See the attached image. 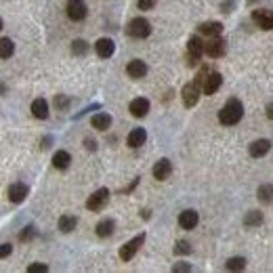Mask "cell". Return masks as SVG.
<instances>
[{
	"label": "cell",
	"mask_w": 273,
	"mask_h": 273,
	"mask_svg": "<svg viewBox=\"0 0 273 273\" xmlns=\"http://www.w3.org/2000/svg\"><path fill=\"white\" fill-rule=\"evenodd\" d=\"M244 118V105L240 99H229L219 111V122L223 126H236Z\"/></svg>",
	"instance_id": "1"
},
{
	"label": "cell",
	"mask_w": 273,
	"mask_h": 273,
	"mask_svg": "<svg viewBox=\"0 0 273 273\" xmlns=\"http://www.w3.org/2000/svg\"><path fill=\"white\" fill-rule=\"evenodd\" d=\"M126 34L130 38L143 40V38H147L151 34V24L145 17H134V19H130V24L126 26Z\"/></svg>",
	"instance_id": "2"
},
{
	"label": "cell",
	"mask_w": 273,
	"mask_h": 273,
	"mask_svg": "<svg viewBox=\"0 0 273 273\" xmlns=\"http://www.w3.org/2000/svg\"><path fill=\"white\" fill-rule=\"evenodd\" d=\"M107 202H109V189L101 187V189H97L93 196L86 200V208L90 212H99V210H103L107 206Z\"/></svg>",
	"instance_id": "3"
},
{
	"label": "cell",
	"mask_w": 273,
	"mask_h": 273,
	"mask_svg": "<svg viewBox=\"0 0 273 273\" xmlns=\"http://www.w3.org/2000/svg\"><path fill=\"white\" fill-rule=\"evenodd\" d=\"M143 242H145V233H139V236H134L132 240H128L122 248H120V259L124 261V263H128L136 252H139V248L143 246Z\"/></svg>",
	"instance_id": "4"
},
{
	"label": "cell",
	"mask_w": 273,
	"mask_h": 273,
	"mask_svg": "<svg viewBox=\"0 0 273 273\" xmlns=\"http://www.w3.org/2000/svg\"><path fill=\"white\" fill-rule=\"evenodd\" d=\"M204 47H206V42H202L200 36H191L189 42H187V63L189 65H198L200 57L204 55Z\"/></svg>",
	"instance_id": "5"
},
{
	"label": "cell",
	"mask_w": 273,
	"mask_h": 273,
	"mask_svg": "<svg viewBox=\"0 0 273 273\" xmlns=\"http://www.w3.org/2000/svg\"><path fill=\"white\" fill-rule=\"evenodd\" d=\"M227 51V42L221 38V36H212L208 42H206V47H204V53H206L210 59H221Z\"/></svg>",
	"instance_id": "6"
},
{
	"label": "cell",
	"mask_w": 273,
	"mask_h": 273,
	"mask_svg": "<svg viewBox=\"0 0 273 273\" xmlns=\"http://www.w3.org/2000/svg\"><path fill=\"white\" fill-rule=\"evenodd\" d=\"M200 93H202V86H198L196 82H189L183 86L181 90V97H183V105L185 107H196L200 101Z\"/></svg>",
	"instance_id": "7"
},
{
	"label": "cell",
	"mask_w": 273,
	"mask_h": 273,
	"mask_svg": "<svg viewBox=\"0 0 273 273\" xmlns=\"http://www.w3.org/2000/svg\"><path fill=\"white\" fill-rule=\"evenodd\" d=\"M252 21L261 30H273V11L257 9V11H252Z\"/></svg>",
	"instance_id": "8"
},
{
	"label": "cell",
	"mask_w": 273,
	"mask_h": 273,
	"mask_svg": "<svg viewBox=\"0 0 273 273\" xmlns=\"http://www.w3.org/2000/svg\"><path fill=\"white\" fill-rule=\"evenodd\" d=\"M221 84H223V76L219 72H208L206 80H204V84H202V93L204 95H215L221 88Z\"/></svg>",
	"instance_id": "9"
},
{
	"label": "cell",
	"mask_w": 273,
	"mask_h": 273,
	"mask_svg": "<svg viewBox=\"0 0 273 273\" xmlns=\"http://www.w3.org/2000/svg\"><path fill=\"white\" fill-rule=\"evenodd\" d=\"M198 223H200V217H198V212L191 210V208H187V210H183V212L179 215V225H181V229H185V231L196 229Z\"/></svg>",
	"instance_id": "10"
},
{
	"label": "cell",
	"mask_w": 273,
	"mask_h": 273,
	"mask_svg": "<svg viewBox=\"0 0 273 273\" xmlns=\"http://www.w3.org/2000/svg\"><path fill=\"white\" fill-rule=\"evenodd\" d=\"M153 179L155 181H166L170 174H172V164H170V160L168 158H162V160H158L155 164H153Z\"/></svg>",
	"instance_id": "11"
},
{
	"label": "cell",
	"mask_w": 273,
	"mask_h": 273,
	"mask_svg": "<svg viewBox=\"0 0 273 273\" xmlns=\"http://www.w3.org/2000/svg\"><path fill=\"white\" fill-rule=\"evenodd\" d=\"M128 111L132 113L134 118H145L147 113H149V101H147L145 97H136V99L130 101Z\"/></svg>",
	"instance_id": "12"
},
{
	"label": "cell",
	"mask_w": 273,
	"mask_h": 273,
	"mask_svg": "<svg viewBox=\"0 0 273 273\" xmlns=\"http://www.w3.org/2000/svg\"><path fill=\"white\" fill-rule=\"evenodd\" d=\"M28 193H30V187L26 183H13L9 187V191H7V196H9V200L13 204H21V202L28 198Z\"/></svg>",
	"instance_id": "13"
},
{
	"label": "cell",
	"mask_w": 273,
	"mask_h": 273,
	"mask_svg": "<svg viewBox=\"0 0 273 273\" xmlns=\"http://www.w3.org/2000/svg\"><path fill=\"white\" fill-rule=\"evenodd\" d=\"M126 74H128L132 80H141V78H145V74H147V65H145V61H141V59H132V61H128V65H126Z\"/></svg>",
	"instance_id": "14"
},
{
	"label": "cell",
	"mask_w": 273,
	"mask_h": 273,
	"mask_svg": "<svg viewBox=\"0 0 273 273\" xmlns=\"http://www.w3.org/2000/svg\"><path fill=\"white\" fill-rule=\"evenodd\" d=\"M145 141H147L145 128H132V130L128 132V136H126V145H128L130 149H139L141 145H145Z\"/></svg>",
	"instance_id": "15"
},
{
	"label": "cell",
	"mask_w": 273,
	"mask_h": 273,
	"mask_svg": "<svg viewBox=\"0 0 273 273\" xmlns=\"http://www.w3.org/2000/svg\"><path fill=\"white\" fill-rule=\"evenodd\" d=\"M95 51H97V55H99L101 59H107V57L113 55V51H116V44H113L111 38H99V40L95 42Z\"/></svg>",
	"instance_id": "16"
},
{
	"label": "cell",
	"mask_w": 273,
	"mask_h": 273,
	"mask_svg": "<svg viewBox=\"0 0 273 273\" xmlns=\"http://www.w3.org/2000/svg\"><path fill=\"white\" fill-rule=\"evenodd\" d=\"M269 149H271V141L269 139H257V141L250 143V147H248V151H250V155H252V158H263V155L269 153Z\"/></svg>",
	"instance_id": "17"
},
{
	"label": "cell",
	"mask_w": 273,
	"mask_h": 273,
	"mask_svg": "<svg viewBox=\"0 0 273 273\" xmlns=\"http://www.w3.org/2000/svg\"><path fill=\"white\" fill-rule=\"evenodd\" d=\"M86 15H88V9L82 5V0L67 5V17L72 21H82V19H86Z\"/></svg>",
	"instance_id": "18"
},
{
	"label": "cell",
	"mask_w": 273,
	"mask_h": 273,
	"mask_svg": "<svg viewBox=\"0 0 273 273\" xmlns=\"http://www.w3.org/2000/svg\"><path fill=\"white\" fill-rule=\"evenodd\" d=\"M32 116L38 118V120H47L49 118V103L47 99H34L32 101Z\"/></svg>",
	"instance_id": "19"
},
{
	"label": "cell",
	"mask_w": 273,
	"mask_h": 273,
	"mask_svg": "<svg viewBox=\"0 0 273 273\" xmlns=\"http://www.w3.org/2000/svg\"><path fill=\"white\" fill-rule=\"evenodd\" d=\"M113 229H116V221H113V219H101L97 223V227H95V233L99 238H109L113 233Z\"/></svg>",
	"instance_id": "20"
},
{
	"label": "cell",
	"mask_w": 273,
	"mask_h": 273,
	"mask_svg": "<svg viewBox=\"0 0 273 273\" xmlns=\"http://www.w3.org/2000/svg\"><path fill=\"white\" fill-rule=\"evenodd\" d=\"M198 32L204 34V36H208V38H212V36H221V32H223V24H221V21H206V24H202V26L198 28Z\"/></svg>",
	"instance_id": "21"
},
{
	"label": "cell",
	"mask_w": 273,
	"mask_h": 273,
	"mask_svg": "<svg viewBox=\"0 0 273 273\" xmlns=\"http://www.w3.org/2000/svg\"><path fill=\"white\" fill-rule=\"evenodd\" d=\"M70 164H72V155H70V151H65V149L55 151V155H53V166H55L57 170H65Z\"/></svg>",
	"instance_id": "22"
},
{
	"label": "cell",
	"mask_w": 273,
	"mask_h": 273,
	"mask_svg": "<svg viewBox=\"0 0 273 273\" xmlns=\"http://www.w3.org/2000/svg\"><path fill=\"white\" fill-rule=\"evenodd\" d=\"M76 225H78V219H76L74 215H63V217L59 219V223H57V227H59L61 233H72V231L76 229Z\"/></svg>",
	"instance_id": "23"
},
{
	"label": "cell",
	"mask_w": 273,
	"mask_h": 273,
	"mask_svg": "<svg viewBox=\"0 0 273 273\" xmlns=\"http://www.w3.org/2000/svg\"><path fill=\"white\" fill-rule=\"evenodd\" d=\"M90 124H93V128H97V130H107L111 126V116L105 113V111L95 113V116L90 118Z\"/></svg>",
	"instance_id": "24"
},
{
	"label": "cell",
	"mask_w": 273,
	"mask_h": 273,
	"mask_svg": "<svg viewBox=\"0 0 273 273\" xmlns=\"http://www.w3.org/2000/svg\"><path fill=\"white\" fill-rule=\"evenodd\" d=\"M257 198H259L261 204H271L273 202V185L271 183H263L257 189Z\"/></svg>",
	"instance_id": "25"
},
{
	"label": "cell",
	"mask_w": 273,
	"mask_h": 273,
	"mask_svg": "<svg viewBox=\"0 0 273 273\" xmlns=\"http://www.w3.org/2000/svg\"><path fill=\"white\" fill-rule=\"evenodd\" d=\"M15 53V42L11 38H0V59H9Z\"/></svg>",
	"instance_id": "26"
},
{
	"label": "cell",
	"mask_w": 273,
	"mask_h": 273,
	"mask_svg": "<svg viewBox=\"0 0 273 273\" xmlns=\"http://www.w3.org/2000/svg\"><path fill=\"white\" fill-rule=\"evenodd\" d=\"M244 225H246V227H259V225H263V212H259V210H250V212H246V217H244Z\"/></svg>",
	"instance_id": "27"
},
{
	"label": "cell",
	"mask_w": 273,
	"mask_h": 273,
	"mask_svg": "<svg viewBox=\"0 0 273 273\" xmlns=\"http://www.w3.org/2000/svg\"><path fill=\"white\" fill-rule=\"evenodd\" d=\"M246 259H242V257H233V259H229L225 263V269L227 271H244L246 269Z\"/></svg>",
	"instance_id": "28"
},
{
	"label": "cell",
	"mask_w": 273,
	"mask_h": 273,
	"mask_svg": "<svg viewBox=\"0 0 273 273\" xmlns=\"http://www.w3.org/2000/svg\"><path fill=\"white\" fill-rule=\"evenodd\" d=\"M72 53H74L76 57L86 55V53H88V44H86L84 40H74V42H72Z\"/></svg>",
	"instance_id": "29"
},
{
	"label": "cell",
	"mask_w": 273,
	"mask_h": 273,
	"mask_svg": "<svg viewBox=\"0 0 273 273\" xmlns=\"http://www.w3.org/2000/svg\"><path fill=\"white\" fill-rule=\"evenodd\" d=\"M189 252H191V246L187 240H179L174 244V255H189Z\"/></svg>",
	"instance_id": "30"
},
{
	"label": "cell",
	"mask_w": 273,
	"mask_h": 273,
	"mask_svg": "<svg viewBox=\"0 0 273 273\" xmlns=\"http://www.w3.org/2000/svg\"><path fill=\"white\" fill-rule=\"evenodd\" d=\"M32 238H36V229H34L32 225H30V227H26V229L19 233V240H21V242H28V240H32Z\"/></svg>",
	"instance_id": "31"
},
{
	"label": "cell",
	"mask_w": 273,
	"mask_h": 273,
	"mask_svg": "<svg viewBox=\"0 0 273 273\" xmlns=\"http://www.w3.org/2000/svg\"><path fill=\"white\" fill-rule=\"evenodd\" d=\"M155 5H158V0H136V7L141 11H151Z\"/></svg>",
	"instance_id": "32"
},
{
	"label": "cell",
	"mask_w": 273,
	"mask_h": 273,
	"mask_svg": "<svg viewBox=\"0 0 273 273\" xmlns=\"http://www.w3.org/2000/svg\"><path fill=\"white\" fill-rule=\"evenodd\" d=\"M44 271H49V265H44V263H34L28 267V273H44Z\"/></svg>",
	"instance_id": "33"
},
{
	"label": "cell",
	"mask_w": 273,
	"mask_h": 273,
	"mask_svg": "<svg viewBox=\"0 0 273 273\" xmlns=\"http://www.w3.org/2000/svg\"><path fill=\"white\" fill-rule=\"evenodd\" d=\"M13 252V246L11 244H0V259H7Z\"/></svg>",
	"instance_id": "34"
},
{
	"label": "cell",
	"mask_w": 273,
	"mask_h": 273,
	"mask_svg": "<svg viewBox=\"0 0 273 273\" xmlns=\"http://www.w3.org/2000/svg\"><path fill=\"white\" fill-rule=\"evenodd\" d=\"M172 271H174V273H181V271H191V265H189V263H177V265H172Z\"/></svg>",
	"instance_id": "35"
},
{
	"label": "cell",
	"mask_w": 273,
	"mask_h": 273,
	"mask_svg": "<svg viewBox=\"0 0 273 273\" xmlns=\"http://www.w3.org/2000/svg\"><path fill=\"white\" fill-rule=\"evenodd\" d=\"M84 145H86L88 151H95V149H97V143H95L93 139H84Z\"/></svg>",
	"instance_id": "36"
},
{
	"label": "cell",
	"mask_w": 273,
	"mask_h": 273,
	"mask_svg": "<svg viewBox=\"0 0 273 273\" xmlns=\"http://www.w3.org/2000/svg\"><path fill=\"white\" fill-rule=\"evenodd\" d=\"M223 13H231V9H233V0H227V3H223Z\"/></svg>",
	"instance_id": "37"
},
{
	"label": "cell",
	"mask_w": 273,
	"mask_h": 273,
	"mask_svg": "<svg viewBox=\"0 0 273 273\" xmlns=\"http://www.w3.org/2000/svg\"><path fill=\"white\" fill-rule=\"evenodd\" d=\"M55 105H57V107H65V105H67V99L57 97V99H55Z\"/></svg>",
	"instance_id": "38"
},
{
	"label": "cell",
	"mask_w": 273,
	"mask_h": 273,
	"mask_svg": "<svg viewBox=\"0 0 273 273\" xmlns=\"http://www.w3.org/2000/svg\"><path fill=\"white\" fill-rule=\"evenodd\" d=\"M267 118H269V120H273V103H269V105H267Z\"/></svg>",
	"instance_id": "39"
},
{
	"label": "cell",
	"mask_w": 273,
	"mask_h": 273,
	"mask_svg": "<svg viewBox=\"0 0 273 273\" xmlns=\"http://www.w3.org/2000/svg\"><path fill=\"white\" fill-rule=\"evenodd\" d=\"M3 26H5V24H3V19H0V30H3Z\"/></svg>",
	"instance_id": "40"
},
{
	"label": "cell",
	"mask_w": 273,
	"mask_h": 273,
	"mask_svg": "<svg viewBox=\"0 0 273 273\" xmlns=\"http://www.w3.org/2000/svg\"><path fill=\"white\" fill-rule=\"evenodd\" d=\"M70 3H78V0H70Z\"/></svg>",
	"instance_id": "41"
},
{
	"label": "cell",
	"mask_w": 273,
	"mask_h": 273,
	"mask_svg": "<svg viewBox=\"0 0 273 273\" xmlns=\"http://www.w3.org/2000/svg\"><path fill=\"white\" fill-rule=\"evenodd\" d=\"M250 3H255V0H250Z\"/></svg>",
	"instance_id": "42"
}]
</instances>
